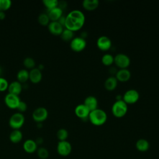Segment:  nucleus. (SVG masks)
Wrapping results in <instances>:
<instances>
[{
	"label": "nucleus",
	"instance_id": "obj_15",
	"mask_svg": "<svg viewBox=\"0 0 159 159\" xmlns=\"http://www.w3.org/2000/svg\"><path fill=\"white\" fill-rule=\"evenodd\" d=\"M42 78V71L38 68H34L29 71V80L34 84L39 83Z\"/></svg>",
	"mask_w": 159,
	"mask_h": 159
},
{
	"label": "nucleus",
	"instance_id": "obj_25",
	"mask_svg": "<svg viewBox=\"0 0 159 159\" xmlns=\"http://www.w3.org/2000/svg\"><path fill=\"white\" fill-rule=\"evenodd\" d=\"M60 37L64 41H71L74 38V32L67 29H64L60 35Z\"/></svg>",
	"mask_w": 159,
	"mask_h": 159
},
{
	"label": "nucleus",
	"instance_id": "obj_37",
	"mask_svg": "<svg viewBox=\"0 0 159 159\" xmlns=\"http://www.w3.org/2000/svg\"><path fill=\"white\" fill-rule=\"evenodd\" d=\"M6 18V14L5 12L0 11V20H4Z\"/></svg>",
	"mask_w": 159,
	"mask_h": 159
},
{
	"label": "nucleus",
	"instance_id": "obj_3",
	"mask_svg": "<svg viewBox=\"0 0 159 159\" xmlns=\"http://www.w3.org/2000/svg\"><path fill=\"white\" fill-rule=\"evenodd\" d=\"M128 110L127 104L122 99L116 100L112 104L111 111L114 116L116 117H122L124 116Z\"/></svg>",
	"mask_w": 159,
	"mask_h": 159
},
{
	"label": "nucleus",
	"instance_id": "obj_28",
	"mask_svg": "<svg viewBox=\"0 0 159 159\" xmlns=\"http://www.w3.org/2000/svg\"><path fill=\"white\" fill-rule=\"evenodd\" d=\"M57 137L59 141L66 140V139L68 137V132L65 129H60L57 132Z\"/></svg>",
	"mask_w": 159,
	"mask_h": 159
},
{
	"label": "nucleus",
	"instance_id": "obj_27",
	"mask_svg": "<svg viewBox=\"0 0 159 159\" xmlns=\"http://www.w3.org/2000/svg\"><path fill=\"white\" fill-rule=\"evenodd\" d=\"M38 22L39 23L43 25V26H46L48 25V24L50 23V19L46 13H42L38 16Z\"/></svg>",
	"mask_w": 159,
	"mask_h": 159
},
{
	"label": "nucleus",
	"instance_id": "obj_38",
	"mask_svg": "<svg viewBox=\"0 0 159 159\" xmlns=\"http://www.w3.org/2000/svg\"><path fill=\"white\" fill-rule=\"evenodd\" d=\"M2 74V69H1V68L0 67V77H1V75Z\"/></svg>",
	"mask_w": 159,
	"mask_h": 159
},
{
	"label": "nucleus",
	"instance_id": "obj_5",
	"mask_svg": "<svg viewBox=\"0 0 159 159\" xmlns=\"http://www.w3.org/2000/svg\"><path fill=\"white\" fill-rule=\"evenodd\" d=\"M70 45L72 50L79 52L85 48L86 46V41L85 39L81 37H76L70 41Z\"/></svg>",
	"mask_w": 159,
	"mask_h": 159
},
{
	"label": "nucleus",
	"instance_id": "obj_29",
	"mask_svg": "<svg viewBox=\"0 0 159 159\" xmlns=\"http://www.w3.org/2000/svg\"><path fill=\"white\" fill-rule=\"evenodd\" d=\"M42 2L48 11L58 6V1L57 0H43Z\"/></svg>",
	"mask_w": 159,
	"mask_h": 159
},
{
	"label": "nucleus",
	"instance_id": "obj_6",
	"mask_svg": "<svg viewBox=\"0 0 159 159\" xmlns=\"http://www.w3.org/2000/svg\"><path fill=\"white\" fill-rule=\"evenodd\" d=\"M139 92L135 89H129L127 90L122 96V100L127 104H134L139 99Z\"/></svg>",
	"mask_w": 159,
	"mask_h": 159
},
{
	"label": "nucleus",
	"instance_id": "obj_23",
	"mask_svg": "<svg viewBox=\"0 0 159 159\" xmlns=\"http://www.w3.org/2000/svg\"><path fill=\"white\" fill-rule=\"evenodd\" d=\"M22 133L19 129L13 130L9 135V140L14 143H17L22 140Z\"/></svg>",
	"mask_w": 159,
	"mask_h": 159
},
{
	"label": "nucleus",
	"instance_id": "obj_2",
	"mask_svg": "<svg viewBox=\"0 0 159 159\" xmlns=\"http://www.w3.org/2000/svg\"><path fill=\"white\" fill-rule=\"evenodd\" d=\"M107 116L106 112L101 109L97 108L93 111H90L88 119L92 124L100 126L103 125L107 120Z\"/></svg>",
	"mask_w": 159,
	"mask_h": 159
},
{
	"label": "nucleus",
	"instance_id": "obj_16",
	"mask_svg": "<svg viewBox=\"0 0 159 159\" xmlns=\"http://www.w3.org/2000/svg\"><path fill=\"white\" fill-rule=\"evenodd\" d=\"M83 104L88 108L90 111H91L98 108V101L95 96H88L84 99Z\"/></svg>",
	"mask_w": 159,
	"mask_h": 159
},
{
	"label": "nucleus",
	"instance_id": "obj_11",
	"mask_svg": "<svg viewBox=\"0 0 159 159\" xmlns=\"http://www.w3.org/2000/svg\"><path fill=\"white\" fill-rule=\"evenodd\" d=\"M89 112L90 111L83 103L78 104L75 108V113L76 116L82 120L88 119Z\"/></svg>",
	"mask_w": 159,
	"mask_h": 159
},
{
	"label": "nucleus",
	"instance_id": "obj_13",
	"mask_svg": "<svg viewBox=\"0 0 159 159\" xmlns=\"http://www.w3.org/2000/svg\"><path fill=\"white\" fill-rule=\"evenodd\" d=\"M47 26L49 32L55 35H60L64 29L58 21H50Z\"/></svg>",
	"mask_w": 159,
	"mask_h": 159
},
{
	"label": "nucleus",
	"instance_id": "obj_33",
	"mask_svg": "<svg viewBox=\"0 0 159 159\" xmlns=\"http://www.w3.org/2000/svg\"><path fill=\"white\" fill-rule=\"evenodd\" d=\"M9 83L7 80L3 77H0V92H3L8 89Z\"/></svg>",
	"mask_w": 159,
	"mask_h": 159
},
{
	"label": "nucleus",
	"instance_id": "obj_9",
	"mask_svg": "<svg viewBox=\"0 0 159 159\" xmlns=\"http://www.w3.org/2000/svg\"><path fill=\"white\" fill-rule=\"evenodd\" d=\"M58 153L62 157H67L72 151L71 143L67 140L59 141L57 147Z\"/></svg>",
	"mask_w": 159,
	"mask_h": 159
},
{
	"label": "nucleus",
	"instance_id": "obj_14",
	"mask_svg": "<svg viewBox=\"0 0 159 159\" xmlns=\"http://www.w3.org/2000/svg\"><path fill=\"white\" fill-rule=\"evenodd\" d=\"M131 76V73L127 68H120L116 73L115 77L117 81L125 82L128 81Z\"/></svg>",
	"mask_w": 159,
	"mask_h": 159
},
{
	"label": "nucleus",
	"instance_id": "obj_1",
	"mask_svg": "<svg viewBox=\"0 0 159 159\" xmlns=\"http://www.w3.org/2000/svg\"><path fill=\"white\" fill-rule=\"evenodd\" d=\"M85 22L84 13L78 9L70 11L66 16L65 27L73 32L80 30Z\"/></svg>",
	"mask_w": 159,
	"mask_h": 159
},
{
	"label": "nucleus",
	"instance_id": "obj_32",
	"mask_svg": "<svg viewBox=\"0 0 159 159\" xmlns=\"http://www.w3.org/2000/svg\"><path fill=\"white\" fill-rule=\"evenodd\" d=\"M38 157L41 159H46L48 157L49 153L48 151L45 148H40L37 151Z\"/></svg>",
	"mask_w": 159,
	"mask_h": 159
},
{
	"label": "nucleus",
	"instance_id": "obj_31",
	"mask_svg": "<svg viewBox=\"0 0 159 159\" xmlns=\"http://www.w3.org/2000/svg\"><path fill=\"white\" fill-rule=\"evenodd\" d=\"M11 0H0V11L5 12L11 7Z\"/></svg>",
	"mask_w": 159,
	"mask_h": 159
},
{
	"label": "nucleus",
	"instance_id": "obj_4",
	"mask_svg": "<svg viewBox=\"0 0 159 159\" xmlns=\"http://www.w3.org/2000/svg\"><path fill=\"white\" fill-rule=\"evenodd\" d=\"M25 122L24 116L20 112L13 114L9 119V125L13 130L19 129L22 127Z\"/></svg>",
	"mask_w": 159,
	"mask_h": 159
},
{
	"label": "nucleus",
	"instance_id": "obj_22",
	"mask_svg": "<svg viewBox=\"0 0 159 159\" xmlns=\"http://www.w3.org/2000/svg\"><path fill=\"white\" fill-rule=\"evenodd\" d=\"M98 0H84L82 2L83 7L88 11H93L99 6Z\"/></svg>",
	"mask_w": 159,
	"mask_h": 159
},
{
	"label": "nucleus",
	"instance_id": "obj_19",
	"mask_svg": "<svg viewBox=\"0 0 159 159\" xmlns=\"http://www.w3.org/2000/svg\"><path fill=\"white\" fill-rule=\"evenodd\" d=\"M37 144L35 141L32 139L26 140L23 143V148L24 151L28 153H32L36 151Z\"/></svg>",
	"mask_w": 159,
	"mask_h": 159
},
{
	"label": "nucleus",
	"instance_id": "obj_8",
	"mask_svg": "<svg viewBox=\"0 0 159 159\" xmlns=\"http://www.w3.org/2000/svg\"><path fill=\"white\" fill-rule=\"evenodd\" d=\"M114 62L120 68H127L130 63V59L126 54L119 53L114 57Z\"/></svg>",
	"mask_w": 159,
	"mask_h": 159
},
{
	"label": "nucleus",
	"instance_id": "obj_17",
	"mask_svg": "<svg viewBox=\"0 0 159 159\" xmlns=\"http://www.w3.org/2000/svg\"><path fill=\"white\" fill-rule=\"evenodd\" d=\"M7 90L9 93L19 96L22 90V86L18 81H14L9 84Z\"/></svg>",
	"mask_w": 159,
	"mask_h": 159
},
{
	"label": "nucleus",
	"instance_id": "obj_24",
	"mask_svg": "<svg viewBox=\"0 0 159 159\" xmlns=\"http://www.w3.org/2000/svg\"><path fill=\"white\" fill-rule=\"evenodd\" d=\"M17 81L20 83L26 82L28 80H29V71L25 69L20 70L17 72Z\"/></svg>",
	"mask_w": 159,
	"mask_h": 159
},
{
	"label": "nucleus",
	"instance_id": "obj_26",
	"mask_svg": "<svg viewBox=\"0 0 159 159\" xmlns=\"http://www.w3.org/2000/svg\"><path fill=\"white\" fill-rule=\"evenodd\" d=\"M114 57L110 53H105L101 58L102 63L106 66H109L114 63Z\"/></svg>",
	"mask_w": 159,
	"mask_h": 159
},
{
	"label": "nucleus",
	"instance_id": "obj_35",
	"mask_svg": "<svg viewBox=\"0 0 159 159\" xmlns=\"http://www.w3.org/2000/svg\"><path fill=\"white\" fill-rule=\"evenodd\" d=\"M67 6V4L65 1H58V7H60L61 9H65L66 7Z\"/></svg>",
	"mask_w": 159,
	"mask_h": 159
},
{
	"label": "nucleus",
	"instance_id": "obj_30",
	"mask_svg": "<svg viewBox=\"0 0 159 159\" xmlns=\"http://www.w3.org/2000/svg\"><path fill=\"white\" fill-rule=\"evenodd\" d=\"M23 65H24V66L26 68L32 70V68H35V60L32 58H31V57H27V58H25L24 60Z\"/></svg>",
	"mask_w": 159,
	"mask_h": 159
},
{
	"label": "nucleus",
	"instance_id": "obj_12",
	"mask_svg": "<svg viewBox=\"0 0 159 159\" xmlns=\"http://www.w3.org/2000/svg\"><path fill=\"white\" fill-rule=\"evenodd\" d=\"M96 44L98 47L103 51H106L109 50L112 45V41L106 35L100 36L97 41Z\"/></svg>",
	"mask_w": 159,
	"mask_h": 159
},
{
	"label": "nucleus",
	"instance_id": "obj_10",
	"mask_svg": "<svg viewBox=\"0 0 159 159\" xmlns=\"http://www.w3.org/2000/svg\"><path fill=\"white\" fill-rule=\"evenodd\" d=\"M20 101V99L17 95L8 93L4 97V102L6 105L10 109H17Z\"/></svg>",
	"mask_w": 159,
	"mask_h": 159
},
{
	"label": "nucleus",
	"instance_id": "obj_7",
	"mask_svg": "<svg viewBox=\"0 0 159 159\" xmlns=\"http://www.w3.org/2000/svg\"><path fill=\"white\" fill-rule=\"evenodd\" d=\"M48 115V112L46 108L43 107H39L33 111L32 116L34 121L38 123H41L47 119Z\"/></svg>",
	"mask_w": 159,
	"mask_h": 159
},
{
	"label": "nucleus",
	"instance_id": "obj_20",
	"mask_svg": "<svg viewBox=\"0 0 159 159\" xmlns=\"http://www.w3.org/2000/svg\"><path fill=\"white\" fill-rule=\"evenodd\" d=\"M117 82L118 81L114 76H109L104 81V87L108 91H112L117 87Z\"/></svg>",
	"mask_w": 159,
	"mask_h": 159
},
{
	"label": "nucleus",
	"instance_id": "obj_18",
	"mask_svg": "<svg viewBox=\"0 0 159 159\" xmlns=\"http://www.w3.org/2000/svg\"><path fill=\"white\" fill-rule=\"evenodd\" d=\"M63 14V10L58 6L48 11L47 15L51 21H57Z\"/></svg>",
	"mask_w": 159,
	"mask_h": 159
},
{
	"label": "nucleus",
	"instance_id": "obj_21",
	"mask_svg": "<svg viewBox=\"0 0 159 159\" xmlns=\"http://www.w3.org/2000/svg\"><path fill=\"white\" fill-rule=\"evenodd\" d=\"M135 147L139 152H145L149 149L150 143L147 140L145 139H140L136 142Z\"/></svg>",
	"mask_w": 159,
	"mask_h": 159
},
{
	"label": "nucleus",
	"instance_id": "obj_36",
	"mask_svg": "<svg viewBox=\"0 0 159 159\" xmlns=\"http://www.w3.org/2000/svg\"><path fill=\"white\" fill-rule=\"evenodd\" d=\"M65 20H66V17L63 16V15L59 18V19L57 20L63 27H65Z\"/></svg>",
	"mask_w": 159,
	"mask_h": 159
},
{
	"label": "nucleus",
	"instance_id": "obj_34",
	"mask_svg": "<svg viewBox=\"0 0 159 159\" xmlns=\"http://www.w3.org/2000/svg\"><path fill=\"white\" fill-rule=\"evenodd\" d=\"M27 104L25 102L20 100V101L19 102V103L17 107V109L18 110L19 112L22 113L23 112H25L27 110Z\"/></svg>",
	"mask_w": 159,
	"mask_h": 159
}]
</instances>
